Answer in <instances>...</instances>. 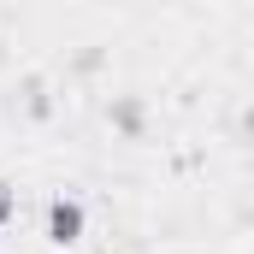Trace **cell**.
<instances>
[{
    "instance_id": "3",
    "label": "cell",
    "mask_w": 254,
    "mask_h": 254,
    "mask_svg": "<svg viewBox=\"0 0 254 254\" xmlns=\"http://www.w3.org/2000/svg\"><path fill=\"white\" fill-rule=\"evenodd\" d=\"M12 213H18V190L0 184V225H12Z\"/></svg>"
},
{
    "instance_id": "2",
    "label": "cell",
    "mask_w": 254,
    "mask_h": 254,
    "mask_svg": "<svg viewBox=\"0 0 254 254\" xmlns=\"http://www.w3.org/2000/svg\"><path fill=\"white\" fill-rule=\"evenodd\" d=\"M113 125L125 130V136H142V125H148V113H142V101H136V95H125V101H113Z\"/></svg>"
},
{
    "instance_id": "1",
    "label": "cell",
    "mask_w": 254,
    "mask_h": 254,
    "mask_svg": "<svg viewBox=\"0 0 254 254\" xmlns=\"http://www.w3.org/2000/svg\"><path fill=\"white\" fill-rule=\"evenodd\" d=\"M83 231H89V207H83L77 195H54V201H48V243H54V249H77Z\"/></svg>"
}]
</instances>
